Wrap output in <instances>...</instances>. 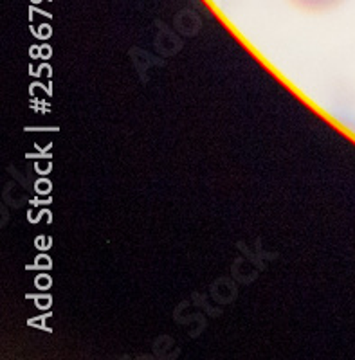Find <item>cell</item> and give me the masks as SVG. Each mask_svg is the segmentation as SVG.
Segmentation results:
<instances>
[{
    "label": "cell",
    "mask_w": 355,
    "mask_h": 360,
    "mask_svg": "<svg viewBox=\"0 0 355 360\" xmlns=\"http://www.w3.org/2000/svg\"><path fill=\"white\" fill-rule=\"evenodd\" d=\"M289 2L290 4H294L296 8L303 9V11L321 13L337 8L339 4H343L344 0H289Z\"/></svg>",
    "instance_id": "cell-1"
}]
</instances>
